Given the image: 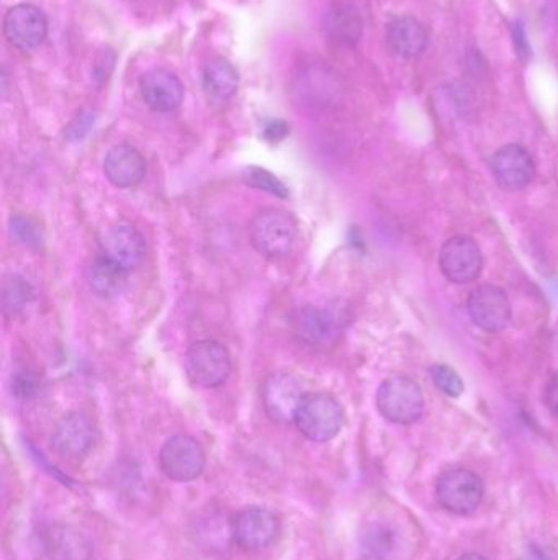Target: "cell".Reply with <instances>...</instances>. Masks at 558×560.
Listing matches in <instances>:
<instances>
[{
	"label": "cell",
	"mask_w": 558,
	"mask_h": 560,
	"mask_svg": "<svg viewBox=\"0 0 558 560\" xmlns=\"http://www.w3.org/2000/svg\"><path fill=\"white\" fill-rule=\"evenodd\" d=\"M298 223L287 210L264 209L252 217L249 240L252 248L265 258H282L294 248Z\"/></svg>",
	"instance_id": "obj_1"
},
{
	"label": "cell",
	"mask_w": 558,
	"mask_h": 560,
	"mask_svg": "<svg viewBox=\"0 0 558 560\" xmlns=\"http://www.w3.org/2000/svg\"><path fill=\"white\" fill-rule=\"evenodd\" d=\"M346 415L343 405L324 392L308 394L298 408L295 427L313 443H328L343 430Z\"/></svg>",
	"instance_id": "obj_2"
},
{
	"label": "cell",
	"mask_w": 558,
	"mask_h": 560,
	"mask_svg": "<svg viewBox=\"0 0 558 560\" xmlns=\"http://www.w3.org/2000/svg\"><path fill=\"white\" fill-rule=\"evenodd\" d=\"M377 408L390 423L413 424L425 413L422 387L405 375H392L377 390Z\"/></svg>",
	"instance_id": "obj_3"
},
{
	"label": "cell",
	"mask_w": 558,
	"mask_h": 560,
	"mask_svg": "<svg viewBox=\"0 0 558 560\" xmlns=\"http://www.w3.org/2000/svg\"><path fill=\"white\" fill-rule=\"evenodd\" d=\"M186 372L195 387H222L231 374V355L222 342L202 339L187 351Z\"/></svg>",
	"instance_id": "obj_4"
},
{
	"label": "cell",
	"mask_w": 558,
	"mask_h": 560,
	"mask_svg": "<svg viewBox=\"0 0 558 560\" xmlns=\"http://www.w3.org/2000/svg\"><path fill=\"white\" fill-rule=\"evenodd\" d=\"M439 505L454 515H471L484 502L485 483L477 474L464 467L444 470L436 482Z\"/></svg>",
	"instance_id": "obj_5"
},
{
	"label": "cell",
	"mask_w": 558,
	"mask_h": 560,
	"mask_svg": "<svg viewBox=\"0 0 558 560\" xmlns=\"http://www.w3.org/2000/svg\"><path fill=\"white\" fill-rule=\"evenodd\" d=\"M161 470L174 482H192L205 469V451L195 438L177 434L169 438L159 451Z\"/></svg>",
	"instance_id": "obj_6"
},
{
	"label": "cell",
	"mask_w": 558,
	"mask_h": 560,
	"mask_svg": "<svg viewBox=\"0 0 558 560\" xmlns=\"http://www.w3.org/2000/svg\"><path fill=\"white\" fill-rule=\"evenodd\" d=\"M307 395L304 382L297 375L275 372L262 385V407L274 423H292Z\"/></svg>",
	"instance_id": "obj_7"
},
{
	"label": "cell",
	"mask_w": 558,
	"mask_h": 560,
	"mask_svg": "<svg viewBox=\"0 0 558 560\" xmlns=\"http://www.w3.org/2000/svg\"><path fill=\"white\" fill-rule=\"evenodd\" d=\"M281 523L277 515L264 506H248L235 516L231 535L246 551H261L277 539Z\"/></svg>",
	"instance_id": "obj_8"
},
{
	"label": "cell",
	"mask_w": 558,
	"mask_h": 560,
	"mask_svg": "<svg viewBox=\"0 0 558 560\" xmlns=\"http://www.w3.org/2000/svg\"><path fill=\"white\" fill-rule=\"evenodd\" d=\"M100 256L130 275L143 262L146 245L141 233L131 223L118 222L108 226L102 236Z\"/></svg>",
	"instance_id": "obj_9"
},
{
	"label": "cell",
	"mask_w": 558,
	"mask_h": 560,
	"mask_svg": "<svg viewBox=\"0 0 558 560\" xmlns=\"http://www.w3.org/2000/svg\"><path fill=\"white\" fill-rule=\"evenodd\" d=\"M439 268L452 283H471L482 275L484 256L474 240L468 236H454L442 245Z\"/></svg>",
	"instance_id": "obj_10"
},
{
	"label": "cell",
	"mask_w": 558,
	"mask_h": 560,
	"mask_svg": "<svg viewBox=\"0 0 558 560\" xmlns=\"http://www.w3.org/2000/svg\"><path fill=\"white\" fill-rule=\"evenodd\" d=\"M48 22L38 7L19 3L3 16V35L13 48L33 51L45 42Z\"/></svg>",
	"instance_id": "obj_11"
},
{
	"label": "cell",
	"mask_w": 558,
	"mask_h": 560,
	"mask_svg": "<svg viewBox=\"0 0 558 560\" xmlns=\"http://www.w3.org/2000/svg\"><path fill=\"white\" fill-rule=\"evenodd\" d=\"M467 308L475 325L484 331L500 332L510 325V299L500 287L490 283L477 287L468 296Z\"/></svg>",
	"instance_id": "obj_12"
},
{
	"label": "cell",
	"mask_w": 558,
	"mask_h": 560,
	"mask_svg": "<svg viewBox=\"0 0 558 560\" xmlns=\"http://www.w3.org/2000/svg\"><path fill=\"white\" fill-rule=\"evenodd\" d=\"M95 443V424L84 411H71L56 424L51 447L56 454L69 459L85 456Z\"/></svg>",
	"instance_id": "obj_13"
},
{
	"label": "cell",
	"mask_w": 558,
	"mask_h": 560,
	"mask_svg": "<svg viewBox=\"0 0 558 560\" xmlns=\"http://www.w3.org/2000/svg\"><path fill=\"white\" fill-rule=\"evenodd\" d=\"M491 173L501 189L517 192L530 186L536 166L526 148L521 144H507L491 158Z\"/></svg>",
	"instance_id": "obj_14"
},
{
	"label": "cell",
	"mask_w": 558,
	"mask_h": 560,
	"mask_svg": "<svg viewBox=\"0 0 558 560\" xmlns=\"http://www.w3.org/2000/svg\"><path fill=\"white\" fill-rule=\"evenodd\" d=\"M141 97L151 110L169 114L183 101V85L174 72L167 69L147 71L140 81Z\"/></svg>",
	"instance_id": "obj_15"
},
{
	"label": "cell",
	"mask_w": 558,
	"mask_h": 560,
	"mask_svg": "<svg viewBox=\"0 0 558 560\" xmlns=\"http://www.w3.org/2000/svg\"><path fill=\"white\" fill-rule=\"evenodd\" d=\"M104 174L118 189H133L146 176V161L131 144H118L105 156Z\"/></svg>",
	"instance_id": "obj_16"
},
{
	"label": "cell",
	"mask_w": 558,
	"mask_h": 560,
	"mask_svg": "<svg viewBox=\"0 0 558 560\" xmlns=\"http://www.w3.org/2000/svg\"><path fill=\"white\" fill-rule=\"evenodd\" d=\"M387 48L402 59H416L428 46V32L415 16H396L387 25Z\"/></svg>",
	"instance_id": "obj_17"
},
{
	"label": "cell",
	"mask_w": 558,
	"mask_h": 560,
	"mask_svg": "<svg viewBox=\"0 0 558 560\" xmlns=\"http://www.w3.org/2000/svg\"><path fill=\"white\" fill-rule=\"evenodd\" d=\"M295 332L310 345H328L341 331L340 316L327 306L307 305L294 316Z\"/></svg>",
	"instance_id": "obj_18"
},
{
	"label": "cell",
	"mask_w": 558,
	"mask_h": 560,
	"mask_svg": "<svg viewBox=\"0 0 558 560\" xmlns=\"http://www.w3.org/2000/svg\"><path fill=\"white\" fill-rule=\"evenodd\" d=\"M43 551L49 560H88L92 549L87 538L78 529L55 525L43 533Z\"/></svg>",
	"instance_id": "obj_19"
},
{
	"label": "cell",
	"mask_w": 558,
	"mask_h": 560,
	"mask_svg": "<svg viewBox=\"0 0 558 560\" xmlns=\"http://www.w3.org/2000/svg\"><path fill=\"white\" fill-rule=\"evenodd\" d=\"M327 33L340 45H354L363 36L364 20L353 0H336L327 13Z\"/></svg>",
	"instance_id": "obj_20"
},
{
	"label": "cell",
	"mask_w": 558,
	"mask_h": 560,
	"mask_svg": "<svg viewBox=\"0 0 558 560\" xmlns=\"http://www.w3.org/2000/svg\"><path fill=\"white\" fill-rule=\"evenodd\" d=\"M202 85L213 102H226L238 92L239 74L225 58L210 59L202 71Z\"/></svg>",
	"instance_id": "obj_21"
},
{
	"label": "cell",
	"mask_w": 558,
	"mask_h": 560,
	"mask_svg": "<svg viewBox=\"0 0 558 560\" xmlns=\"http://www.w3.org/2000/svg\"><path fill=\"white\" fill-rule=\"evenodd\" d=\"M128 272L117 268L104 256H97L87 268L84 269V279L88 289L100 299H115L127 287Z\"/></svg>",
	"instance_id": "obj_22"
},
{
	"label": "cell",
	"mask_w": 558,
	"mask_h": 560,
	"mask_svg": "<svg viewBox=\"0 0 558 560\" xmlns=\"http://www.w3.org/2000/svg\"><path fill=\"white\" fill-rule=\"evenodd\" d=\"M2 310L5 315H19L35 299V289L32 283L19 275L3 276L2 290Z\"/></svg>",
	"instance_id": "obj_23"
},
{
	"label": "cell",
	"mask_w": 558,
	"mask_h": 560,
	"mask_svg": "<svg viewBox=\"0 0 558 560\" xmlns=\"http://www.w3.org/2000/svg\"><path fill=\"white\" fill-rule=\"evenodd\" d=\"M393 548V536L383 526H372L364 536L363 551L367 559L382 560Z\"/></svg>",
	"instance_id": "obj_24"
},
{
	"label": "cell",
	"mask_w": 558,
	"mask_h": 560,
	"mask_svg": "<svg viewBox=\"0 0 558 560\" xmlns=\"http://www.w3.org/2000/svg\"><path fill=\"white\" fill-rule=\"evenodd\" d=\"M10 233L20 245L28 248H39L43 243V233L35 220L25 215H15L10 219Z\"/></svg>",
	"instance_id": "obj_25"
},
{
	"label": "cell",
	"mask_w": 558,
	"mask_h": 560,
	"mask_svg": "<svg viewBox=\"0 0 558 560\" xmlns=\"http://www.w3.org/2000/svg\"><path fill=\"white\" fill-rule=\"evenodd\" d=\"M245 183L254 187V189L264 190L271 196L281 197V199L288 197L287 186L281 179H277L274 174L261 170V167H249L245 173Z\"/></svg>",
	"instance_id": "obj_26"
},
{
	"label": "cell",
	"mask_w": 558,
	"mask_h": 560,
	"mask_svg": "<svg viewBox=\"0 0 558 560\" xmlns=\"http://www.w3.org/2000/svg\"><path fill=\"white\" fill-rule=\"evenodd\" d=\"M429 375H431L436 387L448 397L458 398L464 394V382H462L461 375L449 365L435 364L429 369Z\"/></svg>",
	"instance_id": "obj_27"
},
{
	"label": "cell",
	"mask_w": 558,
	"mask_h": 560,
	"mask_svg": "<svg viewBox=\"0 0 558 560\" xmlns=\"http://www.w3.org/2000/svg\"><path fill=\"white\" fill-rule=\"evenodd\" d=\"M38 385L35 375L29 374L28 371H22L13 381V392H15L16 397L29 398L36 394Z\"/></svg>",
	"instance_id": "obj_28"
},
{
	"label": "cell",
	"mask_w": 558,
	"mask_h": 560,
	"mask_svg": "<svg viewBox=\"0 0 558 560\" xmlns=\"http://www.w3.org/2000/svg\"><path fill=\"white\" fill-rule=\"evenodd\" d=\"M513 38L514 46H517V55L520 56L521 61L527 62V59L531 58V46L526 38V32H524L521 23H514Z\"/></svg>",
	"instance_id": "obj_29"
},
{
	"label": "cell",
	"mask_w": 558,
	"mask_h": 560,
	"mask_svg": "<svg viewBox=\"0 0 558 560\" xmlns=\"http://www.w3.org/2000/svg\"><path fill=\"white\" fill-rule=\"evenodd\" d=\"M265 138L271 141L284 140L288 135V125L282 120L269 121L268 127L264 130Z\"/></svg>",
	"instance_id": "obj_30"
},
{
	"label": "cell",
	"mask_w": 558,
	"mask_h": 560,
	"mask_svg": "<svg viewBox=\"0 0 558 560\" xmlns=\"http://www.w3.org/2000/svg\"><path fill=\"white\" fill-rule=\"evenodd\" d=\"M546 404L550 411L558 415V377L554 378L549 387H547Z\"/></svg>",
	"instance_id": "obj_31"
},
{
	"label": "cell",
	"mask_w": 558,
	"mask_h": 560,
	"mask_svg": "<svg viewBox=\"0 0 558 560\" xmlns=\"http://www.w3.org/2000/svg\"><path fill=\"white\" fill-rule=\"evenodd\" d=\"M527 560H549V558L537 546H531L530 551H527Z\"/></svg>",
	"instance_id": "obj_32"
},
{
	"label": "cell",
	"mask_w": 558,
	"mask_h": 560,
	"mask_svg": "<svg viewBox=\"0 0 558 560\" xmlns=\"http://www.w3.org/2000/svg\"><path fill=\"white\" fill-rule=\"evenodd\" d=\"M458 560H488V559L485 558V556L475 555V552H472V555L462 556V558H459Z\"/></svg>",
	"instance_id": "obj_33"
}]
</instances>
